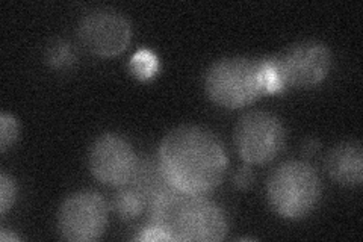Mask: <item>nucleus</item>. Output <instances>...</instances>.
I'll list each match as a JSON object with an SVG mask.
<instances>
[{
	"label": "nucleus",
	"instance_id": "obj_9",
	"mask_svg": "<svg viewBox=\"0 0 363 242\" xmlns=\"http://www.w3.org/2000/svg\"><path fill=\"white\" fill-rule=\"evenodd\" d=\"M285 84L311 88L321 84L332 67V53L325 44L301 41L277 56Z\"/></svg>",
	"mask_w": 363,
	"mask_h": 242
},
{
	"label": "nucleus",
	"instance_id": "obj_16",
	"mask_svg": "<svg viewBox=\"0 0 363 242\" xmlns=\"http://www.w3.org/2000/svg\"><path fill=\"white\" fill-rule=\"evenodd\" d=\"M18 136V124L11 114L0 115V152L5 153Z\"/></svg>",
	"mask_w": 363,
	"mask_h": 242
},
{
	"label": "nucleus",
	"instance_id": "obj_18",
	"mask_svg": "<svg viewBox=\"0 0 363 242\" xmlns=\"http://www.w3.org/2000/svg\"><path fill=\"white\" fill-rule=\"evenodd\" d=\"M233 180H235V185L238 188L245 189V188H248L253 183L255 172H253V170L250 168V167H242V168H240V170L235 172Z\"/></svg>",
	"mask_w": 363,
	"mask_h": 242
},
{
	"label": "nucleus",
	"instance_id": "obj_13",
	"mask_svg": "<svg viewBox=\"0 0 363 242\" xmlns=\"http://www.w3.org/2000/svg\"><path fill=\"white\" fill-rule=\"evenodd\" d=\"M259 80L264 94H274L286 87L277 56H269L259 61Z\"/></svg>",
	"mask_w": 363,
	"mask_h": 242
},
{
	"label": "nucleus",
	"instance_id": "obj_2",
	"mask_svg": "<svg viewBox=\"0 0 363 242\" xmlns=\"http://www.w3.org/2000/svg\"><path fill=\"white\" fill-rule=\"evenodd\" d=\"M152 223L169 241L217 242L227 233L221 207L204 194L169 188L152 204Z\"/></svg>",
	"mask_w": 363,
	"mask_h": 242
},
{
	"label": "nucleus",
	"instance_id": "obj_17",
	"mask_svg": "<svg viewBox=\"0 0 363 242\" xmlns=\"http://www.w3.org/2000/svg\"><path fill=\"white\" fill-rule=\"evenodd\" d=\"M17 188L13 177H9L6 172L0 175V214H6L16 202Z\"/></svg>",
	"mask_w": 363,
	"mask_h": 242
},
{
	"label": "nucleus",
	"instance_id": "obj_19",
	"mask_svg": "<svg viewBox=\"0 0 363 242\" xmlns=\"http://www.w3.org/2000/svg\"><path fill=\"white\" fill-rule=\"evenodd\" d=\"M138 239L140 241H147V242H149V241H169L168 236L162 232V230L159 229L157 226H155L153 223H152V226L141 230Z\"/></svg>",
	"mask_w": 363,
	"mask_h": 242
},
{
	"label": "nucleus",
	"instance_id": "obj_7",
	"mask_svg": "<svg viewBox=\"0 0 363 242\" xmlns=\"http://www.w3.org/2000/svg\"><path fill=\"white\" fill-rule=\"evenodd\" d=\"M132 29L128 18L112 9L88 13L79 23V40L84 48L99 56H116L128 48Z\"/></svg>",
	"mask_w": 363,
	"mask_h": 242
},
{
	"label": "nucleus",
	"instance_id": "obj_20",
	"mask_svg": "<svg viewBox=\"0 0 363 242\" xmlns=\"http://www.w3.org/2000/svg\"><path fill=\"white\" fill-rule=\"evenodd\" d=\"M316 150H318V143L313 141V140H309L308 143H304V145H303V152L306 155H313Z\"/></svg>",
	"mask_w": 363,
	"mask_h": 242
},
{
	"label": "nucleus",
	"instance_id": "obj_11",
	"mask_svg": "<svg viewBox=\"0 0 363 242\" xmlns=\"http://www.w3.org/2000/svg\"><path fill=\"white\" fill-rule=\"evenodd\" d=\"M126 185L141 194V197L145 200L147 206L150 207L159 195L164 194L167 189L173 188L167 180L159 160L156 163V160L149 158L138 160V167H136L132 179Z\"/></svg>",
	"mask_w": 363,
	"mask_h": 242
},
{
	"label": "nucleus",
	"instance_id": "obj_14",
	"mask_svg": "<svg viewBox=\"0 0 363 242\" xmlns=\"http://www.w3.org/2000/svg\"><path fill=\"white\" fill-rule=\"evenodd\" d=\"M45 61L53 68H68L76 62V50L70 43L56 40L45 50Z\"/></svg>",
	"mask_w": 363,
	"mask_h": 242
},
{
	"label": "nucleus",
	"instance_id": "obj_8",
	"mask_svg": "<svg viewBox=\"0 0 363 242\" xmlns=\"http://www.w3.org/2000/svg\"><path fill=\"white\" fill-rule=\"evenodd\" d=\"M88 160L89 170L99 182L111 187H123L132 179L140 159L124 138L105 133L91 145Z\"/></svg>",
	"mask_w": 363,
	"mask_h": 242
},
{
	"label": "nucleus",
	"instance_id": "obj_1",
	"mask_svg": "<svg viewBox=\"0 0 363 242\" xmlns=\"http://www.w3.org/2000/svg\"><path fill=\"white\" fill-rule=\"evenodd\" d=\"M159 164L173 188L206 194L223 182L227 156L223 143L211 131L185 124L165 135Z\"/></svg>",
	"mask_w": 363,
	"mask_h": 242
},
{
	"label": "nucleus",
	"instance_id": "obj_6",
	"mask_svg": "<svg viewBox=\"0 0 363 242\" xmlns=\"http://www.w3.org/2000/svg\"><path fill=\"white\" fill-rule=\"evenodd\" d=\"M108 204L94 191H81L68 197L58 214V229L67 241L91 242L104 235Z\"/></svg>",
	"mask_w": 363,
	"mask_h": 242
},
{
	"label": "nucleus",
	"instance_id": "obj_21",
	"mask_svg": "<svg viewBox=\"0 0 363 242\" xmlns=\"http://www.w3.org/2000/svg\"><path fill=\"white\" fill-rule=\"evenodd\" d=\"M0 239H2L4 242H6V241H18V236H16L14 233H8V230L2 229V232H0Z\"/></svg>",
	"mask_w": 363,
	"mask_h": 242
},
{
	"label": "nucleus",
	"instance_id": "obj_5",
	"mask_svg": "<svg viewBox=\"0 0 363 242\" xmlns=\"http://www.w3.org/2000/svg\"><path fill=\"white\" fill-rule=\"evenodd\" d=\"M286 143L281 121L269 112L253 111L240 119L235 129V145L247 164H267L276 159Z\"/></svg>",
	"mask_w": 363,
	"mask_h": 242
},
{
	"label": "nucleus",
	"instance_id": "obj_12",
	"mask_svg": "<svg viewBox=\"0 0 363 242\" xmlns=\"http://www.w3.org/2000/svg\"><path fill=\"white\" fill-rule=\"evenodd\" d=\"M145 207L147 203L141 197V194H138L128 185L120 187V191L113 197V209H116L117 215L124 221L138 218L144 212Z\"/></svg>",
	"mask_w": 363,
	"mask_h": 242
},
{
	"label": "nucleus",
	"instance_id": "obj_10",
	"mask_svg": "<svg viewBox=\"0 0 363 242\" xmlns=\"http://www.w3.org/2000/svg\"><path fill=\"white\" fill-rule=\"evenodd\" d=\"M325 167L330 177L345 187H359L363 182V150L360 143L347 141L335 145L327 156Z\"/></svg>",
	"mask_w": 363,
	"mask_h": 242
},
{
	"label": "nucleus",
	"instance_id": "obj_3",
	"mask_svg": "<svg viewBox=\"0 0 363 242\" xmlns=\"http://www.w3.org/2000/svg\"><path fill=\"white\" fill-rule=\"evenodd\" d=\"M267 197L277 215L288 220H300L318 204L321 182L312 165L303 160H289L271 172Z\"/></svg>",
	"mask_w": 363,
	"mask_h": 242
},
{
	"label": "nucleus",
	"instance_id": "obj_4",
	"mask_svg": "<svg viewBox=\"0 0 363 242\" xmlns=\"http://www.w3.org/2000/svg\"><path fill=\"white\" fill-rule=\"evenodd\" d=\"M204 89L209 99L223 108L252 105L264 94L259 80V61L236 56L213 62L204 76Z\"/></svg>",
	"mask_w": 363,
	"mask_h": 242
},
{
	"label": "nucleus",
	"instance_id": "obj_15",
	"mask_svg": "<svg viewBox=\"0 0 363 242\" xmlns=\"http://www.w3.org/2000/svg\"><path fill=\"white\" fill-rule=\"evenodd\" d=\"M157 57L150 50H138L130 60V70L140 79H149L157 72Z\"/></svg>",
	"mask_w": 363,
	"mask_h": 242
}]
</instances>
